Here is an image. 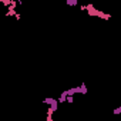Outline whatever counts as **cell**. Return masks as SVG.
Here are the masks:
<instances>
[{
	"instance_id": "52a82bcc",
	"label": "cell",
	"mask_w": 121,
	"mask_h": 121,
	"mask_svg": "<svg viewBox=\"0 0 121 121\" xmlns=\"http://www.w3.org/2000/svg\"><path fill=\"white\" fill-rule=\"evenodd\" d=\"M74 101V98L73 97H70V95H67V98H66V103H73Z\"/></svg>"
},
{
	"instance_id": "7a4b0ae2",
	"label": "cell",
	"mask_w": 121,
	"mask_h": 121,
	"mask_svg": "<svg viewBox=\"0 0 121 121\" xmlns=\"http://www.w3.org/2000/svg\"><path fill=\"white\" fill-rule=\"evenodd\" d=\"M43 103H44V104H47V105L53 110V112H56V111H57L58 103H57V100H56V98H50V97H47V98H44V100H43Z\"/></svg>"
},
{
	"instance_id": "277c9868",
	"label": "cell",
	"mask_w": 121,
	"mask_h": 121,
	"mask_svg": "<svg viewBox=\"0 0 121 121\" xmlns=\"http://www.w3.org/2000/svg\"><path fill=\"white\" fill-rule=\"evenodd\" d=\"M46 120L47 121H53V110L50 107L47 108V117H46Z\"/></svg>"
},
{
	"instance_id": "9c48e42d",
	"label": "cell",
	"mask_w": 121,
	"mask_h": 121,
	"mask_svg": "<svg viewBox=\"0 0 121 121\" xmlns=\"http://www.w3.org/2000/svg\"><path fill=\"white\" fill-rule=\"evenodd\" d=\"M14 17H16L17 20H20V19H22V14H20V13H16V16H14Z\"/></svg>"
},
{
	"instance_id": "5b68a950",
	"label": "cell",
	"mask_w": 121,
	"mask_h": 121,
	"mask_svg": "<svg viewBox=\"0 0 121 121\" xmlns=\"http://www.w3.org/2000/svg\"><path fill=\"white\" fill-rule=\"evenodd\" d=\"M0 4H3L4 7H9L12 4V0H0Z\"/></svg>"
},
{
	"instance_id": "8992f818",
	"label": "cell",
	"mask_w": 121,
	"mask_h": 121,
	"mask_svg": "<svg viewBox=\"0 0 121 121\" xmlns=\"http://www.w3.org/2000/svg\"><path fill=\"white\" fill-rule=\"evenodd\" d=\"M69 6H77L78 4V2H77V0H67V2H66Z\"/></svg>"
},
{
	"instance_id": "3957f363",
	"label": "cell",
	"mask_w": 121,
	"mask_h": 121,
	"mask_svg": "<svg viewBox=\"0 0 121 121\" xmlns=\"http://www.w3.org/2000/svg\"><path fill=\"white\" fill-rule=\"evenodd\" d=\"M66 98H67V94H66V91H63L61 94H60V97L57 98V103L58 104H63V103H66Z\"/></svg>"
},
{
	"instance_id": "6da1fadb",
	"label": "cell",
	"mask_w": 121,
	"mask_h": 121,
	"mask_svg": "<svg viewBox=\"0 0 121 121\" xmlns=\"http://www.w3.org/2000/svg\"><path fill=\"white\" fill-rule=\"evenodd\" d=\"M84 7H86L87 13H88L90 16H97V17L104 19V20H110V19H111V16H110V14H105V13H103V12H98L97 9H94V6H93V4H84Z\"/></svg>"
},
{
	"instance_id": "ba28073f",
	"label": "cell",
	"mask_w": 121,
	"mask_h": 121,
	"mask_svg": "<svg viewBox=\"0 0 121 121\" xmlns=\"http://www.w3.org/2000/svg\"><path fill=\"white\" fill-rule=\"evenodd\" d=\"M118 112H121V107H118V108L114 110V114H118Z\"/></svg>"
},
{
	"instance_id": "30bf717a",
	"label": "cell",
	"mask_w": 121,
	"mask_h": 121,
	"mask_svg": "<svg viewBox=\"0 0 121 121\" xmlns=\"http://www.w3.org/2000/svg\"><path fill=\"white\" fill-rule=\"evenodd\" d=\"M0 13H2V9H0Z\"/></svg>"
}]
</instances>
